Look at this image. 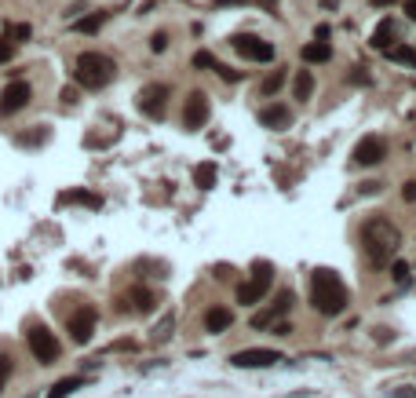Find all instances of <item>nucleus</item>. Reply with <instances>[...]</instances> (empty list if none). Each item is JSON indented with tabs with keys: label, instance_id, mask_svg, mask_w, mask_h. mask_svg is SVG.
I'll use <instances>...</instances> for the list:
<instances>
[{
	"label": "nucleus",
	"instance_id": "obj_1",
	"mask_svg": "<svg viewBox=\"0 0 416 398\" xmlns=\"http://www.w3.org/2000/svg\"><path fill=\"white\" fill-rule=\"evenodd\" d=\"M310 307L325 318H340L347 311V289L336 278V270H314L310 274Z\"/></svg>",
	"mask_w": 416,
	"mask_h": 398
},
{
	"label": "nucleus",
	"instance_id": "obj_2",
	"mask_svg": "<svg viewBox=\"0 0 416 398\" xmlns=\"http://www.w3.org/2000/svg\"><path fill=\"white\" fill-rule=\"evenodd\" d=\"M362 249L369 252L372 263H387V260L395 256V249H398V230H395L387 220L372 216V220L362 227Z\"/></svg>",
	"mask_w": 416,
	"mask_h": 398
},
{
	"label": "nucleus",
	"instance_id": "obj_3",
	"mask_svg": "<svg viewBox=\"0 0 416 398\" xmlns=\"http://www.w3.org/2000/svg\"><path fill=\"white\" fill-rule=\"evenodd\" d=\"M113 73H117V66H113V58H110V55H103V51H84V55H77V70H73V77H77L81 88L99 91V88H106V84L113 81Z\"/></svg>",
	"mask_w": 416,
	"mask_h": 398
},
{
	"label": "nucleus",
	"instance_id": "obj_4",
	"mask_svg": "<svg viewBox=\"0 0 416 398\" xmlns=\"http://www.w3.org/2000/svg\"><path fill=\"white\" fill-rule=\"evenodd\" d=\"M26 344H29V351H34V358L41 362V365H51L55 358H59V340H55V332L51 329H44V325H34L26 332Z\"/></svg>",
	"mask_w": 416,
	"mask_h": 398
},
{
	"label": "nucleus",
	"instance_id": "obj_5",
	"mask_svg": "<svg viewBox=\"0 0 416 398\" xmlns=\"http://www.w3.org/2000/svg\"><path fill=\"white\" fill-rule=\"evenodd\" d=\"M230 44H234V51L241 58H248V63H274V44L270 41H260L252 34H238Z\"/></svg>",
	"mask_w": 416,
	"mask_h": 398
},
{
	"label": "nucleus",
	"instance_id": "obj_6",
	"mask_svg": "<svg viewBox=\"0 0 416 398\" xmlns=\"http://www.w3.org/2000/svg\"><path fill=\"white\" fill-rule=\"evenodd\" d=\"M274 285V278H270V263H255V274H252V282L248 285H241L238 289V300L245 303V307H252V303H260L263 296H267V289Z\"/></svg>",
	"mask_w": 416,
	"mask_h": 398
},
{
	"label": "nucleus",
	"instance_id": "obj_7",
	"mask_svg": "<svg viewBox=\"0 0 416 398\" xmlns=\"http://www.w3.org/2000/svg\"><path fill=\"white\" fill-rule=\"evenodd\" d=\"M29 99H34V88H29L26 81H11L4 91H0V117H11V113L26 110Z\"/></svg>",
	"mask_w": 416,
	"mask_h": 398
},
{
	"label": "nucleus",
	"instance_id": "obj_8",
	"mask_svg": "<svg viewBox=\"0 0 416 398\" xmlns=\"http://www.w3.org/2000/svg\"><path fill=\"white\" fill-rule=\"evenodd\" d=\"M355 165H362V168H372V165H380L383 158H387V139L383 136H365V139H358V146H355Z\"/></svg>",
	"mask_w": 416,
	"mask_h": 398
},
{
	"label": "nucleus",
	"instance_id": "obj_9",
	"mask_svg": "<svg viewBox=\"0 0 416 398\" xmlns=\"http://www.w3.org/2000/svg\"><path fill=\"white\" fill-rule=\"evenodd\" d=\"M205 121H208V96L205 91H190L186 106H183V128L198 132V128H205Z\"/></svg>",
	"mask_w": 416,
	"mask_h": 398
},
{
	"label": "nucleus",
	"instance_id": "obj_10",
	"mask_svg": "<svg viewBox=\"0 0 416 398\" xmlns=\"http://www.w3.org/2000/svg\"><path fill=\"white\" fill-rule=\"evenodd\" d=\"M165 106H168V84H146L139 91V110L153 121L165 117Z\"/></svg>",
	"mask_w": 416,
	"mask_h": 398
},
{
	"label": "nucleus",
	"instance_id": "obj_11",
	"mask_svg": "<svg viewBox=\"0 0 416 398\" xmlns=\"http://www.w3.org/2000/svg\"><path fill=\"white\" fill-rule=\"evenodd\" d=\"M230 362L238 365V369H267V365L281 362V354L270 351V347H248V351H238Z\"/></svg>",
	"mask_w": 416,
	"mask_h": 398
},
{
	"label": "nucleus",
	"instance_id": "obj_12",
	"mask_svg": "<svg viewBox=\"0 0 416 398\" xmlns=\"http://www.w3.org/2000/svg\"><path fill=\"white\" fill-rule=\"evenodd\" d=\"M95 322H99V315H95V307H81V311H73V315H70L66 329H70V336H73V344H88V340H91Z\"/></svg>",
	"mask_w": 416,
	"mask_h": 398
},
{
	"label": "nucleus",
	"instance_id": "obj_13",
	"mask_svg": "<svg viewBox=\"0 0 416 398\" xmlns=\"http://www.w3.org/2000/svg\"><path fill=\"white\" fill-rule=\"evenodd\" d=\"M260 125L270 128V132L289 128V125H293V110H289V106H281V103H270V106L260 110Z\"/></svg>",
	"mask_w": 416,
	"mask_h": 398
},
{
	"label": "nucleus",
	"instance_id": "obj_14",
	"mask_svg": "<svg viewBox=\"0 0 416 398\" xmlns=\"http://www.w3.org/2000/svg\"><path fill=\"white\" fill-rule=\"evenodd\" d=\"M395 41H398V26L391 22V19H383L376 29H372V48H380V51H387V48H395Z\"/></svg>",
	"mask_w": 416,
	"mask_h": 398
},
{
	"label": "nucleus",
	"instance_id": "obj_15",
	"mask_svg": "<svg viewBox=\"0 0 416 398\" xmlns=\"http://www.w3.org/2000/svg\"><path fill=\"white\" fill-rule=\"evenodd\" d=\"M230 322H234V315L227 307H208V315H205V329L208 332H227Z\"/></svg>",
	"mask_w": 416,
	"mask_h": 398
},
{
	"label": "nucleus",
	"instance_id": "obj_16",
	"mask_svg": "<svg viewBox=\"0 0 416 398\" xmlns=\"http://www.w3.org/2000/svg\"><path fill=\"white\" fill-rule=\"evenodd\" d=\"M329 58H333V44L329 41L303 44V63H329Z\"/></svg>",
	"mask_w": 416,
	"mask_h": 398
},
{
	"label": "nucleus",
	"instance_id": "obj_17",
	"mask_svg": "<svg viewBox=\"0 0 416 398\" xmlns=\"http://www.w3.org/2000/svg\"><path fill=\"white\" fill-rule=\"evenodd\" d=\"M59 205H88V208H99L103 198L99 194H88V190H66L59 198Z\"/></svg>",
	"mask_w": 416,
	"mask_h": 398
},
{
	"label": "nucleus",
	"instance_id": "obj_18",
	"mask_svg": "<svg viewBox=\"0 0 416 398\" xmlns=\"http://www.w3.org/2000/svg\"><path fill=\"white\" fill-rule=\"evenodd\" d=\"M215 179H219L215 161H205V165H198V168H194V183H198L201 190H212V187H215Z\"/></svg>",
	"mask_w": 416,
	"mask_h": 398
},
{
	"label": "nucleus",
	"instance_id": "obj_19",
	"mask_svg": "<svg viewBox=\"0 0 416 398\" xmlns=\"http://www.w3.org/2000/svg\"><path fill=\"white\" fill-rule=\"evenodd\" d=\"M293 91H296V99H300V103H307V99L314 96V73H310V70H300Z\"/></svg>",
	"mask_w": 416,
	"mask_h": 398
},
{
	"label": "nucleus",
	"instance_id": "obj_20",
	"mask_svg": "<svg viewBox=\"0 0 416 398\" xmlns=\"http://www.w3.org/2000/svg\"><path fill=\"white\" fill-rule=\"evenodd\" d=\"M387 55L395 58V63H405V66H412V70H416V51H412V48L395 44V48H387Z\"/></svg>",
	"mask_w": 416,
	"mask_h": 398
},
{
	"label": "nucleus",
	"instance_id": "obj_21",
	"mask_svg": "<svg viewBox=\"0 0 416 398\" xmlns=\"http://www.w3.org/2000/svg\"><path fill=\"white\" fill-rule=\"evenodd\" d=\"M103 22H106V11H95V15L81 19L77 29H81V34H99V26H103Z\"/></svg>",
	"mask_w": 416,
	"mask_h": 398
},
{
	"label": "nucleus",
	"instance_id": "obj_22",
	"mask_svg": "<svg viewBox=\"0 0 416 398\" xmlns=\"http://www.w3.org/2000/svg\"><path fill=\"white\" fill-rule=\"evenodd\" d=\"M132 300H136V311H153V292H146V289H136L132 292Z\"/></svg>",
	"mask_w": 416,
	"mask_h": 398
},
{
	"label": "nucleus",
	"instance_id": "obj_23",
	"mask_svg": "<svg viewBox=\"0 0 416 398\" xmlns=\"http://www.w3.org/2000/svg\"><path fill=\"white\" fill-rule=\"evenodd\" d=\"M77 387H81V380H77V377H73V380H62V384H55V387H51V394H48V398H66V394H70V391H77Z\"/></svg>",
	"mask_w": 416,
	"mask_h": 398
},
{
	"label": "nucleus",
	"instance_id": "obj_24",
	"mask_svg": "<svg viewBox=\"0 0 416 398\" xmlns=\"http://www.w3.org/2000/svg\"><path fill=\"white\" fill-rule=\"evenodd\" d=\"M8 37H11L15 44H22V41L34 37V29H29V22H19V26H11V29H8Z\"/></svg>",
	"mask_w": 416,
	"mask_h": 398
},
{
	"label": "nucleus",
	"instance_id": "obj_25",
	"mask_svg": "<svg viewBox=\"0 0 416 398\" xmlns=\"http://www.w3.org/2000/svg\"><path fill=\"white\" fill-rule=\"evenodd\" d=\"M281 84H285V70H274V73L263 81V96H274V91H278Z\"/></svg>",
	"mask_w": 416,
	"mask_h": 398
},
{
	"label": "nucleus",
	"instance_id": "obj_26",
	"mask_svg": "<svg viewBox=\"0 0 416 398\" xmlns=\"http://www.w3.org/2000/svg\"><path fill=\"white\" fill-rule=\"evenodd\" d=\"M289 307H293V292H281V296H278V300L270 303V315L278 318V315H285V311H289Z\"/></svg>",
	"mask_w": 416,
	"mask_h": 398
},
{
	"label": "nucleus",
	"instance_id": "obj_27",
	"mask_svg": "<svg viewBox=\"0 0 416 398\" xmlns=\"http://www.w3.org/2000/svg\"><path fill=\"white\" fill-rule=\"evenodd\" d=\"M194 66H198V70H215L219 63H215L212 51H198V55H194Z\"/></svg>",
	"mask_w": 416,
	"mask_h": 398
},
{
	"label": "nucleus",
	"instance_id": "obj_28",
	"mask_svg": "<svg viewBox=\"0 0 416 398\" xmlns=\"http://www.w3.org/2000/svg\"><path fill=\"white\" fill-rule=\"evenodd\" d=\"M8 377H11V358H8V354H0V391H4Z\"/></svg>",
	"mask_w": 416,
	"mask_h": 398
},
{
	"label": "nucleus",
	"instance_id": "obj_29",
	"mask_svg": "<svg viewBox=\"0 0 416 398\" xmlns=\"http://www.w3.org/2000/svg\"><path fill=\"white\" fill-rule=\"evenodd\" d=\"M165 48H168V34H153V37H150V51L161 55Z\"/></svg>",
	"mask_w": 416,
	"mask_h": 398
},
{
	"label": "nucleus",
	"instance_id": "obj_30",
	"mask_svg": "<svg viewBox=\"0 0 416 398\" xmlns=\"http://www.w3.org/2000/svg\"><path fill=\"white\" fill-rule=\"evenodd\" d=\"M168 329H172V315H168V318H165L161 325L153 329V340H168Z\"/></svg>",
	"mask_w": 416,
	"mask_h": 398
},
{
	"label": "nucleus",
	"instance_id": "obj_31",
	"mask_svg": "<svg viewBox=\"0 0 416 398\" xmlns=\"http://www.w3.org/2000/svg\"><path fill=\"white\" fill-rule=\"evenodd\" d=\"M11 55H15V41L8 37L4 44H0V63H8V58H11Z\"/></svg>",
	"mask_w": 416,
	"mask_h": 398
},
{
	"label": "nucleus",
	"instance_id": "obj_32",
	"mask_svg": "<svg viewBox=\"0 0 416 398\" xmlns=\"http://www.w3.org/2000/svg\"><path fill=\"white\" fill-rule=\"evenodd\" d=\"M395 278H398V282L409 278V267H405V263H395Z\"/></svg>",
	"mask_w": 416,
	"mask_h": 398
},
{
	"label": "nucleus",
	"instance_id": "obj_33",
	"mask_svg": "<svg viewBox=\"0 0 416 398\" xmlns=\"http://www.w3.org/2000/svg\"><path fill=\"white\" fill-rule=\"evenodd\" d=\"M405 15L416 22V0H405Z\"/></svg>",
	"mask_w": 416,
	"mask_h": 398
},
{
	"label": "nucleus",
	"instance_id": "obj_34",
	"mask_svg": "<svg viewBox=\"0 0 416 398\" xmlns=\"http://www.w3.org/2000/svg\"><path fill=\"white\" fill-rule=\"evenodd\" d=\"M322 8H336V0H322Z\"/></svg>",
	"mask_w": 416,
	"mask_h": 398
},
{
	"label": "nucleus",
	"instance_id": "obj_35",
	"mask_svg": "<svg viewBox=\"0 0 416 398\" xmlns=\"http://www.w3.org/2000/svg\"><path fill=\"white\" fill-rule=\"evenodd\" d=\"M215 4H241V0H215Z\"/></svg>",
	"mask_w": 416,
	"mask_h": 398
}]
</instances>
